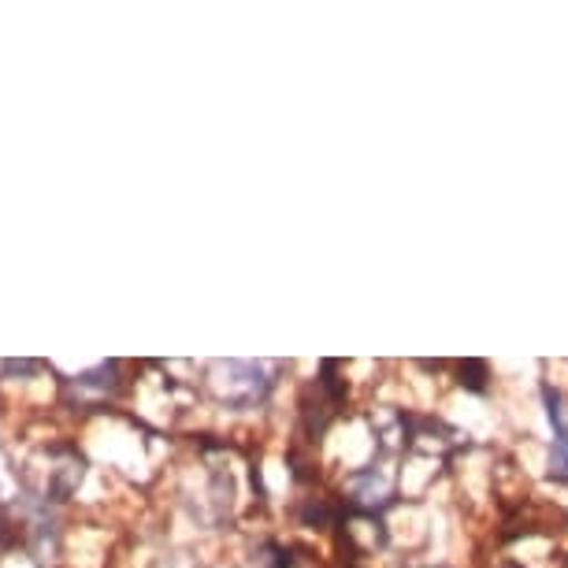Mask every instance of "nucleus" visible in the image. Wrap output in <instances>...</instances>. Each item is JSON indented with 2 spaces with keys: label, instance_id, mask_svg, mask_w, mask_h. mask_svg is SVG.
<instances>
[{
  "label": "nucleus",
  "instance_id": "7ed1b4c3",
  "mask_svg": "<svg viewBox=\"0 0 568 568\" xmlns=\"http://www.w3.org/2000/svg\"><path fill=\"white\" fill-rule=\"evenodd\" d=\"M41 364L38 361H8L4 364V372H12V375H27V372H38Z\"/></svg>",
  "mask_w": 568,
  "mask_h": 568
},
{
  "label": "nucleus",
  "instance_id": "f03ea898",
  "mask_svg": "<svg viewBox=\"0 0 568 568\" xmlns=\"http://www.w3.org/2000/svg\"><path fill=\"white\" fill-rule=\"evenodd\" d=\"M487 364L484 361H465L460 364V383H468L471 390H484L487 387Z\"/></svg>",
  "mask_w": 568,
  "mask_h": 568
},
{
  "label": "nucleus",
  "instance_id": "39448f33",
  "mask_svg": "<svg viewBox=\"0 0 568 568\" xmlns=\"http://www.w3.org/2000/svg\"><path fill=\"white\" fill-rule=\"evenodd\" d=\"M501 568H520V565H501Z\"/></svg>",
  "mask_w": 568,
  "mask_h": 568
},
{
  "label": "nucleus",
  "instance_id": "20e7f679",
  "mask_svg": "<svg viewBox=\"0 0 568 568\" xmlns=\"http://www.w3.org/2000/svg\"><path fill=\"white\" fill-rule=\"evenodd\" d=\"M4 539H8V531H4V524H0V546H4Z\"/></svg>",
  "mask_w": 568,
  "mask_h": 568
},
{
  "label": "nucleus",
  "instance_id": "f257e3e1",
  "mask_svg": "<svg viewBox=\"0 0 568 568\" xmlns=\"http://www.w3.org/2000/svg\"><path fill=\"white\" fill-rule=\"evenodd\" d=\"M550 471H554V476L568 479V427H557V443H554V454H550Z\"/></svg>",
  "mask_w": 568,
  "mask_h": 568
}]
</instances>
